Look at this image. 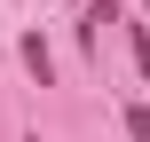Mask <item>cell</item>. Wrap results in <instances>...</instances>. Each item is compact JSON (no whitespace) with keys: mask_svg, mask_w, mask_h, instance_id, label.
Listing matches in <instances>:
<instances>
[{"mask_svg":"<svg viewBox=\"0 0 150 142\" xmlns=\"http://www.w3.org/2000/svg\"><path fill=\"white\" fill-rule=\"evenodd\" d=\"M24 63H32V79H40V87H47V71H55V63H47V40H40V32H32V40H24Z\"/></svg>","mask_w":150,"mask_h":142,"instance_id":"obj_1","label":"cell"}]
</instances>
